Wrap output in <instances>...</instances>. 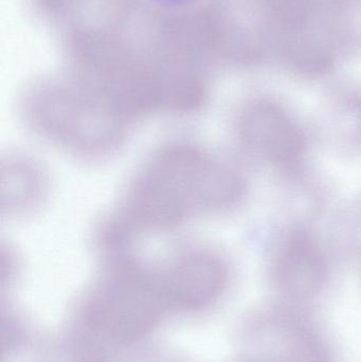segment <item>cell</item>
Instances as JSON below:
<instances>
[{
    "label": "cell",
    "instance_id": "obj_1",
    "mask_svg": "<svg viewBox=\"0 0 361 362\" xmlns=\"http://www.w3.org/2000/svg\"><path fill=\"white\" fill-rule=\"evenodd\" d=\"M250 195L251 182L241 167L194 146L174 144L146 163L100 240L127 247L138 235L174 229L196 214L237 212Z\"/></svg>",
    "mask_w": 361,
    "mask_h": 362
},
{
    "label": "cell",
    "instance_id": "obj_2",
    "mask_svg": "<svg viewBox=\"0 0 361 362\" xmlns=\"http://www.w3.org/2000/svg\"><path fill=\"white\" fill-rule=\"evenodd\" d=\"M232 132L244 160L276 185L315 169L314 156L319 146L311 119L278 93H250L235 112Z\"/></svg>",
    "mask_w": 361,
    "mask_h": 362
},
{
    "label": "cell",
    "instance_id": "obj_3",
    "mask_svg": "<svg viewBox=\"0 0 361 362\" xmlns=\"http://www.w3.org/2000/svg\"><path fill=\"white\" fill-rule=\"evenodd\" d=\"M25 112L40 135L81 156L112 152L124 140L131 122L74 78L34 85L25 95Z\"/></svg>",
    "mask_w": 361,
    "mask_h": 362
},
{
    "label": "cell",
    "instance_id": "obj_4",
    "mask_svg": "<svg viewBox=\"0 0 361 362\" xmlns=\"http://www.w3.org/2000/svg\"><path fill=\"white\" fill-rule=\"evenodd\" d=\"M322 226L273 214L261 230L267 279L286 301H311L330 284L341 257Z\"/></svg>",
    "mask_w": 361,
    "mask_h": 362
},
{
    "label": "cell",
    "instance_id": "obj_5",
    "mask_svg": "<svg viewBox=\"0 0 361 362\" xmlns=\"http://www.w3.org/2000/svg\"><path fill=\"white\" fill-rule=\"evenodd\" d=\"M165 302L156 272L119 257L112 278L93 300V319L119 339H135L154 325Z\"/></svg>",
    "mask_w": 361,
    "mask_h": 362
},
{
    "label": "cell",
    "instance_id": "obj_6",
    "mask_svg": "<svg viewBox=\"0 0 361 362\" xmlns=\"http://www.w3.org/2000/svg\"><path fill=\"white\" fill-rule=\"evenodd\" d=\"M167 304L186 310H203L228 288L231 266L220 251L191 248L156 270Z\"/></svg>",
    "mask_w": 361,
    "mask_h": 362
},
{
    "label": "cell",
    "instance_id": "obj_7",
    "mask_svg": "<svg viewBox=\"0 0 361 362\" xmlns=\"http://www.w3.org/2000/svg\"><path fill=\"white\" fill-rule=\"evenodd\" d=\"M319 148L361 163V81H332L311 119Z\"/></svg>",
    "mask_w": 361,
    "mask_h": 362
},
{
    "label": "cell",
    "instance_id": "obj_8",
    "mask_svg": "<svg viewBox=\"0 0 361 362\" xmlns=\"http://www.w3.org/2000/svg\"><path fill=\"white\" fill-rule=\"evenodd\" d=\"M2 181V206L11 215L33 210L46 194L44 172L27 159H10L4 163Z\"/></svg>",
    "mask_w": 361,
    "mask_h": 362
},
{
    "label": "cell",
    "instance_id": "obj_9",
    "mask_svg": "<svg viewBox=\"0 0 361 362\" xmlns=\"http://www.w3.org/2000/svg\"><path fill=\"white\" fill-rule=\"evenodd\" d=\"M329 232L339 257L361 265V189L335 211Z\"/></svg>",
    "mask_w": 361,
    "mask_h": 362
},
{
    "label": "cell",
    "instance_id": "obj_10",
    "mask_svg": "<svg viewBox=\"0 0 361 362\" xmlns=\"http://www.w3.org/2000/svg\"><path fill=\"white\" fill-rule=\"evenodd\" d=\"M281 362H333L330 350L315 331L296 323H284L279 333Z\"/></svg>",
    "mask_w": 361,
    "mask_h": 362
},
{
    "label": "cell",
    "instance_id": "obj_11",
    "mask_svg": "<svg viewBox=\"0 0 361 362\" xmlns=\"http://www.w3.org/2000/svg\"><path fill=\"white\" fill-rule=\"evenodd\" d=\"M86 0H33L36 10L47 17H59L73 11Z\"/></svg>",
    "mask_w": 361,
    "mask_h": 362
},
{
    "label": "cell",
    "instance_id": "obj_12",
    "mask_svg": "<svg viewBox=\"0 0 361 362\" xmlns=\"http://www.w3.org/2000/svg\"><path fill=\"white\" fill-rule=\"evenodd\" d=\"M160 11H182L199 6L201 0H153Z\"/></svg>",
    "mask_w": 361,
    "mask_h": 362
},
{
    "label": "cell",
    "instance_id": "obj_13",
    "mask_svg": "<svg viewBox=\"0 0 361 362\" xmlns=\"http://www.w3.org/2000/svg\"><path fill=\"white\" fill-rule=\"evenodd\" d=\"M360 268H361V265H360Z\"/></svg>",
    "mask_w": 361,
    "mask_h": 362
}]
</instances>
